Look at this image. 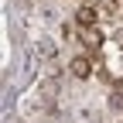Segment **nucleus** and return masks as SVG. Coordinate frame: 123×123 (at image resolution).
I'll return each instance as SVG.
<instances>
[{
    "instance_id": "obj_1",
    "label": "nucleus",
    "mask_w": 123,
    "mask_h": 123,
    "mask_svg": "<svg viewBox=\"0 0 123 123\" xmlns=\"http://www.w3.org/2000/svg\"><path fill=\"white\" fill-rule=\"evenodd\" d=\"M89 72H92V65H89V58H75V62H72V75H79V79H86Z\"/></svg>"
},
{
    "instance_id": "obj_2",
    "label": "nucleus",
    "mask_w": 123,
    "mask_h": 123,
    "mask_svg": "<svg viewBox=\"0 0 123 123\" xmlns=\"http://www.w3.org/2000/svg\"><path fill=\"white\" fill-rule=\"evenodd\" d=\"M92 21H96V10H92V7H82L79 10V24H92Z\"/></svg>"
}]
</instances>
